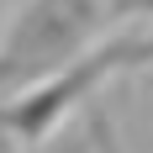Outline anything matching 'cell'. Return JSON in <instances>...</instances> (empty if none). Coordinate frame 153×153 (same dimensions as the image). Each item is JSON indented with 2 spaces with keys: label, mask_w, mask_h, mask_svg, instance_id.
<instances>
[{
  "label": "cell",
  "mask_w": 153,
  "mask_h": 153,
  "mask_svg": "<svg viewBox=\"0 0 153 153\" xmlns=\"http://www.w3.org/2000/svg\"><path fill=\"white\" fill-rule=\"evenodd\" d=\"M127 16H137V0H27L0 37V100L90 53L95 37Z\"/></svg>",
  "instance_id": "6da1fadb"
},
{
  "label": "cell",
  "mask_w": 153,
  "mask_h": 153,
  "mask_svg": "<svg viewBox=\"0 0 153 153\" xmlns=\"http://www.w3.org/2000/svg\"><path fill=\"white\" fill-rule=\"evenodd\" d=\"M127 58H132V32H116V37H106V42H95L90 53H79L74 63H63V69H53V74L32 79L27 90L5 95V100H0V137L21 143V148L48 143L74 106H85L111 74L127 69Z\"/></svg>",
  "instance_id": "7a4b0ae2"
},
{
  "label": "cell",
  "mask_w": 153,
  "mask_h": 153,
  "mask_svg": "<svg viewBox=\"0 0 153 153\" xmlns=\"http://www.w3.org/2000/svg\"><path fill=\"white\" fill-rule=\"evenodd\" d=\"M90 143H95V153H122V137H116V127L100 106H90Z\"/></svg>",
  "instance_id": "3957f363"
}]
</instances>
